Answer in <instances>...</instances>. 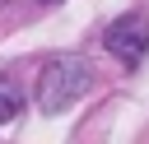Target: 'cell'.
Instances as JSON below:
<instances>
[{"mask_svg": "<svg viewBox=\"0 0 149 144\" xmlns=\"http://www.w3.org/2000/svg\"><path fill=\"white\" fill-rule=\"evenodd\" d=\"M88 88H93V70H88V60H79V56H56V60L37 74V102H42L47 116L74 107Z\"/></svg>", "mask_w": 149, "mask_h": 144, "instance_id": "obj_1", "label": "cell"}, {"mask_svg": "<svg viewBox=\"0 0 149 144\" xmlns=\"http://www.w3.org/2000/svg\"><path fill=\"white\" fill-rule=\"evenodd\" d=\"M107 51L121 60V65H140L149 56V19L144 14H121L112 28H107Z\"/></svg>", "mask_w": 149, "mask_h": 144, "instance_id": "obj_2", "label": "cell"}, {"mask_svg": "<svg viewBox=\"0 0 149 144\" xmlns=\"http://www.w3.org/2000/svg\"><path fill=\"white\" fill-rule=\"evenodd\" d=\"M14 116H19V93H14L9 84H0V125L14 121Z\"/></svg>", "mask_w": 149, "mask_h": 144, "instance_id": "obj_3", "label": "cell"}]
</instances>
